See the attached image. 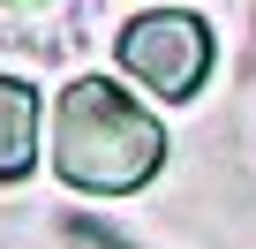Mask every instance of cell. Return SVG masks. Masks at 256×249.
I'll return each instance as SVG.
<instances>
[{
  "label": "cell",
  "mask_w": 256,
  "mask_h": 249,
  "mask_svg": "<svg viewBox=\"0 0 256 249\" xmlns=\"http://www.w3.org/2000/svg\"><path fill=\"white\" fill-rule=\"evenodd\" d=\"M113 53L158 98H196V83L211 76V31L188 8H144V16H128V31H120Z\"/></svg>",
  "instance_id": "obj_2"
},
{
  "label": "cell",
  "mask_w": 256,
  "mask_h": 249,
  "mask_svg": "<svg viewBox=\"0 0 256 249\" xmlns=\"http://www.w3.org/2000/svg\"><path fill=\"white\" fill-rule=\"evenodd\" d=\"M38 159V91L0 76V181H23Z\"/></svg>",
  "instance_id": "obj_3"
},
{
  "label": "cell",
  "mask_w": 256,
  "mask_h": 249,
  "mask_svg": "<svg viewBox=\"0 0 256 249\" xmlns=\"http://www.w3.org/2000/svg\"><path fill=\"white\" fill-rule=\"evenodd\" d=\"M166 166V129L106 76L60 83L53 98V174L83 196H128Z\"/></svg>",
  "instance_id": "obj_1"
},
{
  "label": "cell",
  "mask_w": 256,
  "mask_h": 249,
  "mask_svg": "<svg viewBox=\"0 0 256 249\" xmlns=\"http://www.w3.org/2000/svg\"><path fill=\"white\" fill-rule=\"evenodd\" d=\"M16 16H46V8H60V0H8Z\"/></svg>",
  "instance_id": "obj_4"
}]
</instances>
